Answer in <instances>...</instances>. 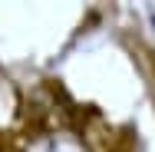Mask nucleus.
<instances>
[{"label": "nucleus", "mask_w": 155, "mask_h": 152, "mask_svg": "<svg viewBox=\"0 0 155 152\" xmlns=\"http://www.w3.org/2000/svg\"><path fill=\"white\" fill-rule=\"evenodd\" d=\"M23 152H93V149L73 129H50V132L33 136L30 142L23 146Z\"/></svg>", "instance_id": "obj_1"}]
</instances>
